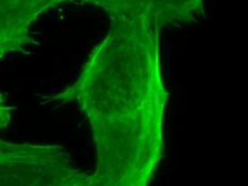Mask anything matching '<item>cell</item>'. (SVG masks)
Listing matches in <instances>:
<instances>
[{"label":"cell","instance_id":"1","mask_svg":"<svg viewBox=\"0 0 248 186\" xmlns=\"http://www.w3.org/2000/svg\"><path fill=\"white\" fill-rule=\"evenodd\" d=\"M148 25L116 23L74 84L48 99L74 102L90 123L97 163L89 186H150L164 157L168 93Z\"/></svg>","mask_w":248,"mask_h":186},{"label":"cell","instance_id":"2","mask_svg":"<svg viewBox=\"0 0 248 186\" xmlns=\"http://www.w3.org/2000/svg\"><path fill=\"white\" fill-rule=\"evenodd\" d=\"M91 174L60 144L0 140V186H89Z\"/></svg>","mask_w":248,"mask_h":186}]
</instances>
